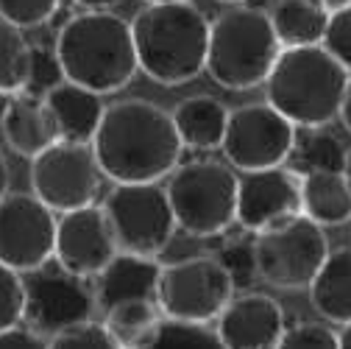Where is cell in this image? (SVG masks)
<instances>
[{
    "label": "cell",
    "instance_id": "9c48e42d",
    "mask_svg": "<svg viewBox=\"0 0 351 349\" xmlns=\"http://www.w3.org/2000/svg\"><path fill=\"white\" fill-rule=\"evenodd\" d=\"M104 215L112 227L117 249L125 254L156 257L170 246L179 229L167 193L159 182L114 185L104 201Z\"/></svg>",
    "mask_w": 351,
    "mask_h": 349
},
{
    "label": "cell",
    "instance_id": "cb8c5ba5",
    "mask_svg": "<svg viewBox=\"0 0 351 349\" xmlns=\"http://www.w3.org/2000/svg\"><path fill=\"white\" fill-rule=\"evenodd\" d=\"M165 322L156 302L140 299V302H123L104 313L106 333L120 344V349H143Z\"/></svg>",
    "mask_w": 351,
    "mask_h": 349
},
{
    "label": "cell",
    "instance_id": "484cf974",
    "mask_svg": "<svg viewBox=\"0 0 351 349\" xmlns=\"http://www.w3.org/2000/svg\"><path fill=\"white\" fill-rule=\"evenodd\" d=\"M34 48L20 28L0 20V93L17 95L28 87Z\"/></svg>",
    "mask_w": 351,
    "mask_h": 349
},
{
    "label": "cell",
    "instance_id": "b9f144b4",
    "mask_svg": "<svg viewBox=\"0 0 351 349\" xmlns=\"http://www.w3.org/2000/svg\"><path fill=\"white\" fill-rule=\"evenodd\" d=\"M148 6H154V3H190V0H145Z\"/></svg>",
    "mask_w": 351,
    "mask_h": 349
},
{
    "label": "cell",
    "instance_id": "83f0119b",
    "mask_svg": "<svg viewBox=\"0 0 351 349\" xmlns=\"http://www.w3.org/2000/svg\"><path fill=\"white\" fill-rule=\"evenodd\" d=\"M48 349H120L101 322H81L48 338Z\"/></svg>",
    "mask_w": 351,
    "mask_h": 349
},
{
    "label": "cell",
    "instance_id": "7a4b0ae2",
    "mask_svg": "<svg viewBox=\"0 0 351 349\" xmlns=\"http://www.w3.org/2000/svg\"><path fill=\"white\" fill-rule=\"evenodd\" d=\"M56 62L64 81L98 95L117 93L137 76V51L131 23L112 12H81L56 36Z\"/></svg>",
    "mask_w": 351,
    "mask_h": 349
},
{
    "label": "cell",
    "instance_id": "3957f363",
    "mask_svg": "<svg viewBox=\"0 0 351 349\" xmlns=\"http://www.w3.org/2000/svg\"><path fill=\"white\" fill-rule=\"evenodd\" d=\"M140 70L165 87H182L206 70L209 20L193 3H154L131 20Z\"/></svg>",
    "mask_w": 351,
    "mask_h": 349
},
{
    "label": "cell",
    "instance_id": "4316f807",
    "mask_svg": "<svg viewBox=\"0 0 351 349\" xmlns=\"http://www.w3.org/2000/svg\"><path fill=\"white\" fill-rule=\"evenodd\" d=\"M143 349H223V344L209 324H182L165 319Z\"/></svg>",
    "mask_w": 351,
    "mask_h": 349
},
{
    "label": "cell",
    "instance_id": "836d02e7",
    "mask_svg": "<svg viewBox=\"0 0 351 349\" xmlns=\"http://www.w3.org/2000/svg\"><path fill=\"white\" fill-rule=\"evenodd\" d=\"M0 349H48V338L31 327H9L0 333Z\"/></svg>",
    "mask_w": 351,
    "mask_h": 349
},
{
    "label": "cell",
    "instance_id": "7bdbcfd3",
    "mask_svg": "<svg viewBox=\"0 0 351 349\" xmlns=\"http://www.w3.org/2000/svg\"><path fill=\"white\" fill-rule=\"evenodd\" d=\"M223 3H240V0H223Z\"/></svg>",
    "mask_w": 351,
    "mask_h": 349
},
{
    "label": "cell",
    "instance_id": "f35d334b",
    "mask_svg": "<svg viewBox=\"0 0 351 349\" xmlns=\"http://www.w3.org/2000/svg\"><path fill=\"white\" fill-rule=\"evenodd\" d=\"M337 338H340V349H351V324H346Z\"/></svg>",
    "mask_w": 351,
    "mask_h": 349
},
{
    "label": "cell",
    "instance_id": "1f68e13d",
    "mask_svg": "<svg viewBox=\"0 0 351 349\" xmlns=\"http://www.w3.org/2000/svg\"><path fill=\"white\" fill-rule=\"evenodd\" d=\"M321 45L351 76V3L329 14V25H326Z\"/></svg>",
    "mask_w": 351,
    "mask_h": 349
},
{
    "label": "cell",
    "instance_id": "f546056e",
    "mask_svg": "<svg viewBox=\"0 0 351 349\" xmlns=\"http://www.w3.org/2000/svg\"><path fill=\"white\" fill-rule=\"evenodd\" d=\"M62 0H0V20L14 28H36L48 23Z\"/></svg>",
    "mask_w": 351,
    "mask_h": 349
},
{
    "label": "cell",
    "instance_id": "52a82bcc",
    "mask_svg": "<svg viewBox=\"0 0 351 349\" xmlns=\"http://www.w3.org/2000/svg\"><path fill=\"white\" fill-rule=\"evenodd\" d=\"M234 280L221 257L193 254L162 266L156 304L167 322L212 324L234 296Z\"/></svg>",
    "mask_w": 351,
    "mask_h": 349
},
{
    "label": "cell",
    "instance_id": "e575fe53",
    "mask_svg": "<svg viewBox=\"0 0 351 349\" xmlns=\"http://www.w3.org/2000/svg\"><path fill=\"white\" fill-rule=\"evenodd\" d=\"M84 12H109L112 6H117L120 0H75Z\"/></svg>",
    "mask_w": 351,
    "mask_h": 349
},
{
    "label": "cell",
    "instance_id": "60d3db41",
    "mask_svg": "<svg viewBox=\"0 0 351 349\" xmlns=\"http://www.w3.org/2000/svg\"><path fill=\"white\" fill-rule=\"evenodd\" d=\"M12 98H14V95L0 93V120H3V115H6V109H9V104H12Z\"/></svg>",
    "mask_w": 351,
    "mask_h": 349
},
{
    "label": "cell",
    "instance_id": "d590c367",
    "mask_svg": "<svg viewBox=\"0 0 351 349\" xmlns=\"http://www.w3.org/2000/svg\"><path fill=\"white\" fill-rule=\"evenodd\" d=\"M346 126V132H351V78H348V87H346V95H343V104H340V115H337Z\"/></svg>",
    "mask_w": 351,
    "mask_h": 349
},
{
    "label": "cell",
    "instance_id": "5bb4252c",
    "mask_svg": "<svg viewBox=\"0 0 351 349\" xmlns=\"http://www.w3.org/2000/svg\"><path fill=\"white\" fill-rule=\"evenodd\" d=\"M117 240L104 215V207H81L56 218V266L78 280H95L117 254Z\"/></svg>",
    "mask_w": 351,
    "mask_h": 349
},
{
    "label": "cell",
    "instance_id": "ffe728a7",
    "mask_svg": "<svg viewBox=\"0 0 351 349\" xmlns=\"http://www.w3.org/2000/svg\"><path fill=\"white\" fill-rule=\"evenodd\" d=\"M301 215L321 229L351 221V188L343 170L301 173Z\"/></svg>",
    "mask_w": 351,
    "mask_h": 349
},
{
    "label": "cell",
    "instance_id": "ab89813d",
    "mask_svg": "<svg viewBox=\"0 0 351 349\" xmlns=\"http://www.w3.org/2000/svg\"><path fill=\"white\" fill-rule=\"evenodd\" d=\"M343 177H346V182L351 188V148L346 151V159H343Z\"/></svg>",
    "mask_w": 351,
    "mask_h": 349
},
{
    "label": "cell",
    "instance_id": "e0dca14e",
    "mask_svg": "<svg viewBox=\"0 0 351 349\" xmlns=\"http://www.w3.org/2000/svg\"><path fill=\"white\" fill-rule=\"evenodd\" d=\"M159 271L162 266L156 263V257L117 251L109 260V266L93 280L95 308L106 313L114 304H123V302H140V299L156 302Z\"/></svg>",
    "mask_w": 351,
    "mask_h": 349
},
{
    "label": "cell",
    "instance_id": "f1b7e54d",
    "mask_svg": "<svg viewBox=\"0 0 351 349\" xmlns=\"http://www.w3.org/2000/svg\"><path fill=\"white\" fill-rule=\"evenodd\" d=\"M25 316V282L23 274L0 263V333L17 327Z\"/></svg>",
    "mask_w": 351,
    "mask_h": 349
},
{
    "label": "cell",
    "instance_id": "ac0fdd59",
    "mask_svg": "<svg viewBox=\"0 0 351 349\" xmlns=\"http://www.w3.org/2000/svg\"><path fill=\"white\" fill-rule=\"evenodd\" d=\"M45 101L53 126H56V135L64 143H78V146H90L101 117H104V101L98 93L93 90H84V87L73 84V81H59L56 87L42 95Z\"/></svg>",
    "mask_w": 351,
    "mask_h": 349
},
{
    "label": "cell",
    "instance_id": "277c9868",
    "mask_svg": "<svg viewBox=\"0 0 351 349\" xmlns=\"http://www.w3.org/2000/svg\"><path fill=\"white\" fill-rule=\"evenodd\" d=\"M348 78L324 45L285 48L265 78V104L295 128H324L340 115Z\"/></svg>",
    "mask_w": 351,
    "mask_h": 349
},
{
    "label": "cell",
    "instance_id": "4fadbf2b",
    "mask_svg": "<svg viewBox=\"0 0 351 349\" xmlns=\"http://www.w3.org/2000/svg\"><path fill=\"white\" fill-rule=\"evenodd\" d=\"M25 282V322L31 330L42 335H56L67 327H75L81 322H93L95 293L86 280H78L62 269L48 271L42 266L39 271H31Z\"/></svg>",
    "mask_w": 351,
    "mask_h": 349
},
{
    "label": "cell",
    "instance_id": "ba28073f",
    "mask_svg": "<svg viewBox=\"0 0 351 349\" xmlns=\"http://www.w3.org/2000/svg\"><path fill=\"white\" fill-rule=\"evenodd\" d=\"M326 257L329 240L306 215H293L276 227L256 232L251 246L254 274L282 291L306 288Z\"/></svg>",
    "mask_w": 351,
    "mask_h": 349
},
{
    "label": "cell",
    "instance_id": "74e56055",
    "mask_svg": "<svg viewBox=\"0 0 351 349\" xmlns=\"http://www.w3.org/2000/svg\"><path fill=\"white\" fill-rule=\"evenodd\" d=\"M315 3H321L324 9H329V12H335V9H343V6H348L351 0H315Z\"/></svg>",
    "mask_w": 351,
    "mask_h": 349
},
{
    "label": "cell",
    "instance_id": "4dcf8cb0",
    "mask_svg": "<svg viewBox=\"0 0 351 349\" xmlns=\"http://www.w3.org/2000/svg\"><path fill=\"white\" fill-rule=\"evenodd\" d=\"M276 349H340V338L321 322H298L293 327H285Z\"/></svg>",
    "mask_w": 351,
    "mask_h": 349
},
{
    "label": "cell",
    "instance_id": "9a60e30c",
    "mask_svg": "<svg viewBox=\"0 0 351 349\" xmlns=\"http://www.w3.org/2000/svg\"><path fill=\"white\" fill-rule=\"evenodd\" d=\"M301 215V177L287 165L248 170L237 177L234 221L248 232L276 227Z\"/></svg>",
    "mask_w": 351,
    "mask_h": 349
},
{
    "label": "cell",
    "instance_id": "6da1fadb",
    "mask_svg": "<svg viewBox=\"0 0 351 349\" xmlns=\"http://www.w3.org/2000/svg\"><path fill=\"white\" fill-rule=\"evenodd\" d=\"M90 146L101 173L114 185H145L170 177L184 148L170 112L145 98L109 104Z\"/></svg>",
    "mask_w": 351,
    "mask_h": 349
},
{
    "label": "cell",
    "instance_id": "8992f818",
    "mask_svg": "<svg viewBox=\"0 0 351 349\" xmlns=\"http://www.w3.org/2000/svg\"><path fill=\"white\" fill-rule=\"evenodd\" d=\"M176 227L193 238L221 235L234 224L237 173L217 159H193L176 165L165 188Z\"/></svg>",
    "mask_w": 351,
    "mask_h": 349
},
{
    "label": "cell",
    "instance_id": "44dd1931",
    "mask_svg": "<svg viewBox=\"0 0 351 349\" xmlns=\"http://www.w3.org/2000/svg\"><path fill=\"white\" fill-rule=\"evenodd\" d=\"M170 117L184 148L215 151L223 143L229 109L212 95H193L184 98L182 104H176Z\"/></svg>",
    "mask_w": 351,
    "mask_h": 349
},
{
    "label": "cell",
    "instance_id": "2e32d148",
    "mask_svg": "<svg viewBox=\"0 0 351 349\" xmlns=\"http://www.w3.org/2000/svg\"><path fill=\"white\" fill-rule=\"evenodd\" d=\"M212 330L223 349H276L285 333V311L268 293L232 296Z\"/></svg>",
    "mask_w": 351,
    "mask_h": 349
},
{
    "label": "cell",
    "instance_id": "5b68a950",
    "mask_svg": "<svg viewBox=\"0 0 351 349\" xmlns=\"http://www.w3.org/2000/svg\"><path fill=\"white\" fill-rule=\"evenodd\" d=\"M282 45L265 12L237 6L209 23L206 70L223 90H254L271 76Z\"/></svg>",
    "mask_w": 351,
    "mask_h": 349
},
{
    "label": "cell",
    "instance_id": "8d00e7d4",
    "mask_svg": "<svg viewBox=\"0 0 351 349\" xmlns=\"http://www.w3.org/2000/svg\"><path fill=\"white\" fill-rule=\"evenodd\" d=\"M9 182H12V170H9V162H6L3 151H0V199L9 193Z\"/></svg>",
    "mask_w": 351,
    "mask_h": 349
},
{
    "label": "cell",
    "instance_id": "d6a6232c",
    "mask_svg": "<svg viewBox=\"0 0 351 349\" xmlns=\"http://www.w3.org/2000/svg\"><path fill=\"white\" fill-rule=\"evenodd\" d=\"M59 81H64V76L59 70L56 54H45L42 48H34V54H31V76H28V87L23 93L42 98Z\"/></svg>",
    "mask_w": 351,
    "mask_h": 349
},
{
    "label": "cell",
    "instance_id": "30bf717a",
    "mask_svg": "<svg viewBox=\"0 0 351 349\" xmlns=\"http://www.w3.org/2000/svg\"><path fill=\"white\" fill-rule=\"evenodd\" d=\"M104 173L93 146L56 140L31 159V193L53 212H73L95 204Z\"/></svg>",
    "mask_w": 351,
    "mask_h": 349
},
{
    "label": "cell",
    "instance_id": "d4e9b609",
    "mask_svg": "<svg viewBox=\"0 0 351 349\" xmlns=\"http://www.w3.org/2000/svg\"><path fill=\"white\" fill-rule=\"evenodd\" d=\"M343 159H346V148L326 128H301V132L295 128L287 168L295 170L298 177L310 170H343Z\"/></svg>",
    "mask_w": 351,
    "mask_h": 349
},
{
    "label": "cell",
    "instance_id": "7402d4cb",
    "mask_svg": "<svg viewBox=\"0 0 351 349\" xmlns=\"http://www.w3.org/2000/svg\"><path fill=\"white\" fill-rule=\"evenodd\" d=\"M310 304L329 324H351V249L329 251L324 266L313 277Z\"/></svg>",
    "mask_w": 351,
    "mask_h": 349
},
{
    "label": "cell",
    "instance_id": "d6986e66",
    "mask_svg": "<svg viewBox=\"0 0 351 349\" xmlns=\"http://www.w3.org/2000/svg\"><path fill=\"white\" fill-rule=\"evenodd\" d=\"M0 132H3V140L14 154L31 159L59 140L45 101L28 93H17L12 98L3 120H0Z\"/></svg>",
    "mask_w": 351,
    "mask_h": 349
},
{
    "label": "cell",
    "instance_id": "603a6c76",
    "mask_svg": "<svg viewBox=\"0 0 351 349\" xmlns=\"http://www.w3.org/2000/svg\"><path fill=\"white\" fill-rule=\"evenodd\" d=\"M329 14L332 12L315 3V0H276L268 20L285 51V48L321 45L329 25Z\"/></svg>",
    "mask_w": 351,
    "mask_h": 349
},
{
    "label": "cell",
    "instance_id": "8fae6325",
    "mask_svg": "<svg viewBox=\"0 0 351 349\" xmlns=\"http://www.w3.org/2000/svg\"><path fill=\"white\" fill-rule=\"evenodd\" d=\"M293 140L295 126L271 104H243L237 109H229L221 151L232 168L248 173L287 165Z\"/></svg>",
    "mask_w": 351,
    "mask_h": 349
},
{
    "label": "cell",
    "instance_id": "7c38bea8",
    "mask_svg": "<svg viewBox=\"0 0 351 349\" xmlns=\"http://www.w3.org/2000/svg\"><path fill=\"white\" fill-rule=\"evenodd\" d=\"M56 215L34 193H6L0 199V263L17 274H31L53 260Z\"/></svg>",
    "mask_w": 351,
    "mask_h": 349
}]
</instances>
